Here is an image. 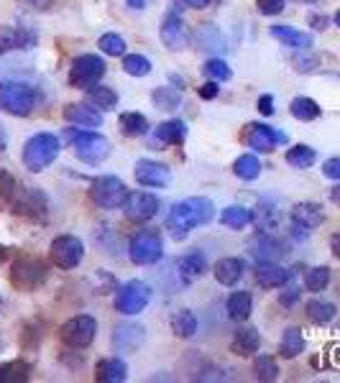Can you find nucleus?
Returning <instances> with one entry per match:
<instances>
[{
	"label": "nucleus",
	"mask_w": 340,
	"mask_h": 383,
	"mask_svg": "<svg viewBox=\"0 0 340 383\" xmlns=\"http://www.w3.org/2000/svg\"><path fill=\"white\" fill-rule=\"evenodd\" d=\"M180 87H159L154 92V102L159 105L161 110H174V108H180Z\"/></svg>",
	"instance_id": "nucleus-42"
},
{
	"label": "nucleus",
	"mask_w": 340,
	"mask_h": 383,
	"mask_svg": "<svg viewBox=\"0 0 340 383\" xmlns=\"http://www.w3.org/2000/svg\"><path fill=\"white\" fill-rule=\"evenodd\" d=\"M207 271V261L202 253H187L180 261V274L185 281H194Z\"/></svg>",
	"instance_id": "nucleus-31"
},
{
	"label": "nucleus",
	"mask_w": 340,
	"mask_h": 383,
	"mask_svg": "<svg viewBox=\"0 0 340 383\" xmlns=\"http://www.w3.org/2000/svg\"><path fill=\"white\" fill-rule=\"evenodd\" d=\"M33 44V33L23 28H11V26H0V54L13 49H28Z\"/></svg>",
	"instance_id": "nucleus-21"
},
{
	"label": "nucleus",
	"mask_w": 340,
	"mask_h": 383,
	"mask_svg": "<svg viewBox=\"0 0 340 383\" xmlns=\"http://www.w3.org/2000/svg\"><path fill=\"white\" fill-rule=\"evenodd\" d=\"M241 276H243V263L238 261V258H223V261L215 263V279H218V284H223V287L238 284Z\"/></svg>",
	"instance_id": "nucleus-27"
},
{
	"label": "nucleus",
	"mask_w": 340,
	"mask_h": 383,
	"mask_svg": "<svg viewBox=\"0 0 340 383\" xmlns=\"http://www.w3.org/2000/svg\"><path fill=\"white\" fill-rule=\"evenodd\" d=\"M251 220H253V215H251L246 207H238V204H233V207H225V210L220 212V223H223L225 228H231V230H243Z\"/></svg>",
	"instance_id": "nucleus-34"
},
{
	"label": "nucleus",
	"mask_w": 340,
	"mask_h": 383,
	"mask_svg": "<svg viewBox=\"0 0 340 383\" xmlns=\"http://www.w3.org/2000/svg\"><path fill=\"white\" fill-rule=\"evenodd\" d=\"M258 345H261V335H258L256 327H241V330L236 332V338H233L231 343V350L236 353V355H251V353L258 350Z\"/></svg>",
	"instance_id": "nucleus-23"
},
{
	"label": "nucleus",
	"mask_w": 340,
	"mask_h": 383,
	"mask_svg": "<svg viewBox=\"0 0 340 383\" xmlns=\"http://www.w3.org/2000/svg\"><path fill=\"white\" fill-rule=\"evenodd\" d=\"M136 182L141 187H169L172 182V172H169V166L159 164V161H151V159H141L136 164Z\"/></svg>",
	"instance_id": "nucleus-15"
},
{
	"label": "nucleus",
	"mask_w": 340,
	"mask_h": 383,
	"mask_svg": "<svg viewBox=\"0 0 340 383\" xmlns=\"http://www.w3.org/2000/svg\"><path fill=\"white\" fill-rule=\"evenodd\" d=\"M164 253V245H161V238L151 230H143L138 235H133L128 245V255L136 266H148V263H156Z\"/></svg>",
	"instance_id": "nucleus-12"
},
{
	"label": "nucleus",
	"mask_w": 340,
	"mask_h": 383,
	"mask_svg": "<svg viewBox=\"0 0 340 383\" xmlns=\"http://www.w3.org/2000/svg\"><path fill=\"white\" fill-rule=\"evenodd\" d=\"M6 148H8V135H6V128L0 126V156L6 153Z\"/></svg>",
	"instance_id": "nucleus-54"
},
{
	"label": "nucleus",
	"mask_w": 340,
	"mask_h": 383,
	"mask_svg": "<svg viewBox=\"0 0 340 383\" xmlns=\"http://www.w3.org/2000/svg\"><path fill=\"white\" fill-rule=\"evenodd\" d=\"M322 174L327 179H340V159H327L322 166Z\"/></svg>",
	"instance_id": "nucleus-49"
},
{
	"label": "nucleus",
	"mask_w": 340,
	"mask_h": 383,
	"mask_svg": "<svg viewBox=\"0 0 340 383\" xmlns=\"http://www.w3.org/2000/svg\"><path fill=\"white\" fill-rule=\"evenodd\" d=\"M333 253L340 258V230H338V233H335V235H333Z\"/></svg>",
	"instance_id": "nucleus-57"
},
{
	"label": "nucleus",
	"mask_w": 340,
	"mask_h": 383,
	"mask_svg": "<svg viewBox=\"0 0 340 383\" xmlns=\"http://www.w3.org/2000/svg\"><path fill=\"white\" fill-rule=\"evenodd\" d=\"M287 164L295 166V169H307V166L314 164V151L309 146H305V143L292 146L287 151Z\"/></svg>",
	"instance_id": "nucleus-39"
},
{
	"label": "nucleus",
	"mask_w": 340,
	"mask_h": 383,
	"mask_svg": "<svg viewBox=\"0 0 340 383\" xmlns=\"http://www.w3.org/2000/svg\"><path fill=\"white\" fill-rule=\"evenodd\" d=\"M289 271L282 266H276V261H266V263H258L256 268V281L261 284L263 289H279L284 287L289 281Z\"/></svg>",
	"instance_id": "nucleus-19"
},
{
	"label": "nucleus",
	"mask_w": 340,
	"mask_h": 383,
	"mask_svg": "<svg viewBox=\"0 0 340 383\" xmlns=\"http://www.w3.org/2000/svg\"><path fill=\"white\" fill-rule=\"evenodd\" d=\"M46 276H49V268L44 261L33 258V255H21L13 263V271H11V284L21 292H33L44 284Z\"/></svg>",
	"instance_id": "nucleus-5"
},
{
	"label": "nucleus",
	"mask_w": 340,
	"mask_h": 383,
	"mask_svg": "<svg viewBox=\"0 0 340 383\" xmlns=\"http://www.w3.org/2000/svg\"><path fill=\"white\" fill-rule=\"evenodd\" d=\"M297 299H300V292H297V289H287V294H282V296H279V304H282V306H292Z\"/></svg>",
	"instance_id": "nucleus-51"
},
{
	"label": "nucleus",
	"mask_w": 340,
	"mask_h": 383,
	"mask_svg": "<svg viewBox=\"0 0 340 383\" xmlns=\"http://www.w3.org/2000/svg\"><path fill=\"white\" fill-rule=\"evenodd\" d=\"M87 102L90 105H95V108L100 110H113L116 108V102H118V95H116V89L113 87H105V84H92L90 89H87Z\"/></svg>",
	"instance_id": "nucleus-33"
},
{
	"label": "nucleus",
	"mask_w": 340,
	"mask_h": 383,
	"mask_svg": "<svg viewBox=\"0 0 340 383\" xmlns=\"http://www.w3.org/2000/svg\"><path fill=\"white\" fill-rule=\"evenodd\" d=\"M307 317L312 319L314 325H327V322H333V317H335V304L312 299L307 304Z\"/></svg>",
	"instance_id": "nucleus-36"
},
{
	"label": "nucleus",
	"mask_w": 340,
	"mask_h": 383,
	"mask_svg": "<svg viewBox=\"0 0 340 383\" xmlns=\"http://www.w3.org/2000/svg\"><path fill=\"white\" fill-rule=\"evenodd\" d=\"M0 304H3V299H0Z\"/></svg>",
	"instance_id": "nucleus-61"
},
{
	"label": "nucleus",
	"mask_w": 340,
	"mask_h": 383,
	"mask_svg": "<svg viewBox=\"0 0 340 383\" xmlns=\"http://www.w3.org/2000/svg\"><path fill=\"white\" fill-rule=\"evenodd\" d=\"M28 378H31V363L26 360L0 363V383H26Z\"/></svg>",
	"instance_id": "nucleus-28"
},
{
	"label": "nucleus",
	"mask_w": 340,
	"mask_h": 383,
	"mask_svg": "<svg viewBox=\"0 0 340 383\" xmlns=\"http://www.w3.org/2000/svg\"><path fill=\"white\" fill-rule=\"evenodd\" d=\"M123 70L131 77H146L151 74V62L146 57H141V54H128L123 59Z\"/></svg>",
	"instance_id": "nucleus-40"
},
{
	"label": "nucleus",
	"mask_w": 340,
	"mask_h": 383,
	"mask_svg": "<svg viewBox=\"0 0 340 383\" xmlns=\"http://www.w3.org/2000/svg\"><path fill=\"white\" fill-rule=\"evenodd\" d=\"M292 115H295L297 121H314L317 115H320V105L309 97H295L292 100Z\"/></svg>",
	"instance_id": "nucleus-37"
},
{
	"label": "nucleus",
	"mask_w": 340,
	"mask_h": 383,
	"mask_svg": "<svg viewBox=\"0 0 340 383\" xmlns=\"http://www.w3.org/2000/svg\"><path fill=\"white\" fill-rule=\"evenodd\" d=\"M118 126H121L123 135H128V138H138V135L148 133V121L141 113H123L118 118Z\"/></svg>",
	"instance_id": "nucleus-30"
},
{
	"label": "nucleus",
	"mask_w": 340,
	"mask_h": 383,
	"mask_svg": "<svg viewBox=\"0 0 340 383\" xmlns=\"http://www.w3.org/2000/svg\"><path fill=\"white\" fill-rule=\"evenodd\" d=\"M251 255L256 258L258 263H266V261H276L279 255L284 253L282 250V243L274 240L271 235H266V233H261V235H256L253 240H251Z\"/></svg>",
	"instance_id": "nucleus-18"
},
{
	"label": "nucleus",
	"mask_w": 340,
	"mask_h": 383,
	"mask_svg": "<svg viewBox=\"0 0 340 383\" xmlns=\"http://www.w3.org/2000/svg\"><path fill=\"white\" fill-rule=\"evenodd\" d=\"M172 330L177 338H192L197 332V317H194L190 309H180V312L172 314Z\"/></svg>",
	"instance_id": "nucleus-32"
},
{
	"label": "nucleus",
	"mask_w": 340,
	"mask_h": 383,
	"mask_svg": "<svg viewBox=\"0 0 340 383\" xmlns=\"http://www.w3.org/2000/svg\"><path fill=\"white\" fill-rule=\"evenodd\" d=\"M309 23H312V28L322 31V28L327 26V18H325V16H317V13H312V16H309Z\"/></svg>",
	"instance_id": "nucleus-53"
},
{
	"label": "nucleus",
	"mask_w": 340,
	"mask_h": 383,
	"mask_svg": "<svg viewBox=\"0 0 340 383\" xmlns=\"http://www.w3.org/2000/svg\"><path fill=\"white\" fill-rule=\"evenodd\" d=\"M16 179L6 172V169H0V204H8L13 202V194H16Z\"/></svg>",
	"instance_id": "nucleus-45"
},
{
	"label": "nucleus",
	"mask_w": 340,
	"mask_h": 383,
	"mask_svg": "<svg viewBox=\"0 0 340 383\" xmlns=\"http://www.w3.org/2000/svg\"><path fill=\"white\" fill-rule=\"evenodd\" d=\"M97 322L90 314H79V317L67 319L65 325L59 327V340L67 345V348H75V350H84L87 345L95 340Z\"/></svg>",
	"instance_id": "nucleus-7"
},
{
	"label": "nucleus",
	"mask_w": 340,
	"mask_h": 383,
	"mask_svg": "<svg viewBox=\"0 0 340 383\" xmlns=\"http://www.w3.org/2000/svg\"><path fill=\"white\" fill-rule=\"evenodd\" d=\"M126 3H128L133 11H141V8H146V0H126Z\"/></svg>",
	"instance_id": "nucleus-56"
},
{
	"label": "nucleus",
	"mask_w": 340,
	"mask_h": 383,
	"mask_svg": "<svg viewBox=\"0 0 340 383\" xmlns=\"http://www.w3.org/2000/svg\"><path fill=\"white\" fill-rule=\"evenodd\" d=\"M276 220H279V215H276L274 207H269V204H258V215H256V223L261 225L263 230H271L276 228Z\"/></svg>",
	"instance_id": "nucleus-46"
},
{
	"label": "nucleus",
	"mask_w": 340,
	"mask_h": 383,
	"mask_svg": "<svg viewBox=\"0 0 340 383\" xmlns=\"http://www.w3.org/2000/svg\"><path fill=\"white\" fill-rule=\"evenodd\" d=\"M295 64H297V70L300 72H309V70H314V64H317V59H302V57H295Z\"/></svg>",
	"instance_id": "nucleus-52"
},
{
	"label": "nucleus",
	"mask_w": 340,
	"mask_h": 383,
	"mask_svg": "<svg viewBox=\"0 0 340 383\" xmlns=\"http://www.w3.org/2000/svg\"><path fill=\"white\" fill-rule=\"evenodd\" d=\"M65 138L72 143L77 159L84 161V164H100L110 156V143L108 138H103L100 133H87V131H67Z\"/></svg>",
	"instance_id": "nucleus-4"
},
{
	"label": "nucleus",
	"mask_w": 340,
	"mask_h": 383,
	"mask_svg": "<svg viewBox=\"0 0 340 383\" xmlns=\"http://www.w3.org/2000/svg\"><path fill=\"white\" fill-rule=\"evenodd\" d=\"M233 174L238 179H243V182H253V179L261 174V164H258L256 156H251V153H243L241 159L233 164Z\"/></svg>",
	"instance_id": "nucleus-35"
},
{
	"label": "nucleus",
	"mask_w": 340,
	"mask_h": 383,
	"mask_svg": "<svg viewBox=\"0 0 340 383\" xmlns=\"http://www.w3.org/2000/svg\"><path fill=\"white\" fill-rule=\"evenodd\" d=\"M197 92H199V97H202V100H215V97H218V92H220V87H218V82H215V79H210V82L202 84Z\"/></svg>",
	"instance_id": "nucleus-48"
},
{
	"label": "nucleus",
	"mask_w": 340,
	"mask_h": 383,
	"mask_svg": "<svg viewBox=\"0 0 340 383\" xmlns=\"http://www.w3.org/2000/svg\"><path fill=\"white\" fill-rule=\"evenodd\" d=\"M271 36L279 38L284 46H292V49H305L307 51L312 46V33L297 31L292 26H274L271 28Z\"/></svg>",
	"instance_id": "nucleus-24"
},
{
	"label": "nucleus",
	"mask_w": 340,
	"mask_h": 383,
	"mask_svg": "<svg viewBox=\"0 0 340 383\" xmlns=\"http://www.w3.org/2000/svg\"><path fill=\"white\" fill-rule=\"evenodd\" d=\"M292 220H295V225H300V228L314 230L325 223V212H322V207L317 202H300L295 204V210H292Z\"/></svg>",
	"instance_id": "nucleus-17"
},
{
	"label": "nucleus",
	"mask_w": 340,
	"mask_h": 383,
	"mask_svg": "<svg viewBox=\"0 0 340 383\" xmlns=\"http://www.w3.org/2000/svg\"><path fill=\"white\" fill-rule=\"evenodd\" d=\"M335 26H340V11L335 13Z\"/></svg>",
	"instance_id": "nucleus-60"
},
{
	"label": "nucleus",
	"mask_w": 340,
	"mask_h": 383,
	"mask_svg": "<svg viewBox=\"0 0 340 383\" xmlns=\"http://www.w3.org/2000/svg\"><path fill=\"white\" fill-rule=\"evenodd\" d=\"M185 3H187L190 8H207V6L212 3V0H185Z\"/></svg>",
	"instance_id": "nucleus-55"
},
{
	"label": "nucleus",
	"mask_w": 340,
	"mask_h": 383,
	"mask_svg": "<svg viewBox=\"0 0 340 383\" xmlns=\"http://www.w3.org/2000/svg\"><path fill=\"white\" fill-rule=\"evenodd\" d=\"M225 309H228V317L231 319L246 322V319L251 317V312H253V299H251L248 292H236V294H231V299H228Z\"/></svg>",
	"instance_id": "nucleus-26"
},
{
	"label": "nucleus",
	"mask_w": 340,
	"mask_h": 383,
	"mask_svg": "<svg viewBox=\"0 0 340 383\" xmlns=\"http://www.w3.org/2000/svg\"><path fill=\"white\" fill-rule=\"evenodd\" d=\"M258 113H261V115H274V97H271V95L258 97Z\"/></svg>",
	"instance_id": "nucleus-50"
},
{
	"label": "nucleus",
	"mask_w": 340,
	"mask_h": 383,
	"mask_svg": "<svg viewBox=\"0 0 340 383\" xmlns=\"http://www.w3.org/2000/svg\"><path fill=\"white\" fill-rule=\"evenodd\" d=\"M161 41L169 51H182L190 44V31H187L185 21L177 13H167V18L161 23Z\"/></svg>",
	"instance_id": "nucleus-16"
},
{
	"label": "nucleus",
	"mask_w": 340,
	"mask_h": 383,
	"mask_svg": "<svg viewBox=\"0 0 340 383\" xmlns=\"http://www.w3.org/2000/svg\"><path fill=\"white\" fill-rule=\"evenodd\" d=\"M256 6L263 16H276V13H282L287 8V0H256Z\"/></svg>",
	"instance_id": "nucleus-47"
},
{
	"label": "nucleus",
	"mask_w": 340,
	"mask_h": 383,
	"mask_svg": "<svg viewBox=\"0 0 340 383\" xmlns=\"http://www.w3.org/2000/svg\"><path fill=\"white\" fill-rule=\"evenodd\" d=\"M330 199H333L335 204H340V184H338V187H333V189H330Z\"/></svg>",
	"instance_id": "nucleus-58"
},
{
	"label": "nucleus",
	"mask_w": 340,
	"mask_h": 383,
	"mask_svg": "<svg viewBox=\"0 0 340 383\" xmlns=\"http://www.w3.org/2000/svg\"><path fill=\"white\" fill-rule=\"evenodd\" d=\"M95 378L103 383H121L128 378V365L121 357H105L95 365Z\"/></svg>",
	"instance_id": "nucleus-20"
},
{
	"label": "nucleus",
	"mask_w": 340,
	"mask_h": 383,
	"mask_svg": "<svg viewBox=\"0 0 340 383\" xmlns=\"http://www.w3.org/2000/svg\"><path fill=\"white\" fill-rule=\"evenodd\" d=\"M202 72H205L210 79H215V82H228V79L233 77L231 67H228L223 59H210V62L202 67Z\"/></svg>",
	"instance_id": "nucleus-43"
},
{
	"label": "nucleus",
	"mask_w": 340,
	"mask_h": 383,
	"mask_svg": "<svg viewBox=\"0 0 340 383\" xmlns=\"http://www.w3.org/2000/svg\"><path fill=\"white\" fill-rule=\"evenodd\" d=\"M13 212L21 217H28L33 223L46 220V197L33 187H21L13 194Z\"/></svg>",
	"instance_id": "nucleus-13"
},
{
	"label": "nucleus",
	"mask_w": 340,
	"mask_h": 383,
	"mask_svg": "<svg viewBox=\"0 0 340 383\" xmlns=\"http://www.w3.org/2000/svg\"><path fill=\"white\" fill-rule=\"evenodd\" d=\"M253 373H256L258 381H276L279 378V365H276V360L271 355H258L256 360H253Z\"/></svg>",
	"instance_id": "nucleus-38"
},
{
	"label": "nucleus",
	"mask_w": 340,
	"mask_h": 383,
	"mask_svg": "<svg viewBox=\"0 0 340 383\" xmlns=\"http://www.w3.org/2000/svg\"><path fill=\"white\" fill-rule=\"evenodd\" d=\"M90 197L103 210H121L128 199V187L118 177H97L90 187Z\"/></svg>",
	"instance_id": "nucleus-6"
},
{
	"label": "nucleus",
	"mask_w": 340,
	"mask_h": 383,
	"mask_svg": "<svg viewBox=\"0 0 340 383\" xmlns=\"http://www.w3.org/2000/svg\"><path fill=\"white\" fill-rule=\"evenodd\" d=\"M33 105H36V89L26 82L11 79V82L0 84V110L16 118H26L31 115Z\"/></svg>",
	"instance_id": "nucleus-3"
},
{
	"label": "nucleus",
	"mask_w": 340,
	"mask_h": 383,
	"mask_svg": "<svg viewBox=\"0 0 340 383\" xmlns=\"http://www.w3.org/2000/svg\"><path fill=\"white\" fill-rule=\"evenodd\" d=\"M246 146H251L253 151H261V153H269L274 151L279 143H287V133L282 131H274L271 126H263V123H248L243 128V133H241Z\"/></svg>",
	"instance_id": "nucleus-11"
},
{
	"label": "nucleus",
	"mask_w": 340,
	"mask_h": 383,
	"mask_svg": "<svg viewBox=\"0 0 340 383\" xmlns=\"http://www.w3.org/2000/svg\"><path fill=\"white\" fill-rule=\"evenodd\" d=\"M105 62L97 54H82L72 62V70H70V84L72 87H92L103 79L105 74Z\"/></svg>",
	"instance_id": "nucleus-8"
},
{
	"label": "nucleus",
	"mask_w": 340,
	"mask_h": 383,
	"mask_svg": "<svg viewBox=\"0 0 340 383\" xmlns=\"http://www.w3.org/2000/svg\"><path fill=\"white\" fill-rule=\"evenodd\" d=\"M49 255H52V263L59 268H77L84 258V245L79 238L75 235H59L52 240V248H49Z\"/></svg>",
	"instance_id": "nucleus-10"
},
{
	"label": "nucleus",
	"mask_w": 340,
	"mask_h": 383,
	"mask_svg": "<svg viewBox=\"0 0 340 383\" xmlns=\"http://www.w3.org/2000/svg\"><path fill=\"white\" fill-rule=\"evenodd\" d=\"M65 118L70 123H75V126H79V128H97L100 123H103V115H100V110L90 108V105H67Z\"/></svg>",
	"instance_id": "nucleus-22"
},
{
	"label": "nucleus",
	"mask_w": 340,
	"mask_h": 383,
	"mask_svg": "<svg viewBox=\"0 0 340 383\" xmlns=\"http://www.w3.org/2000/svg\"><path fill=\"white\" fill-rule=\"evenodd\" d=\"M123 212H126L131 223H146L159 212V199L154 194H148V192H133L123 204Z\"/></svg>",
	"instance_id": "nucleus-14"
},
{
	"label": "nucleus",
	"mask_w": 340,
	"mask_h": 383,
	"mask_svg": "<svg viewBox=\"0 0 340 383\" xmlns=\"http://www.w3.org/2000/svg\"><path fill=\"white\" fill-rule=\"evenodd\" d=\"M302 350H305V338H302V332L297 330V327H287L282 335V343H279V355L292 360V357H297Z\"/></svg>",
	"instance_id": "nucleus-29"
},
{
	"label": "nucleus",
	"mask_w": 340,
	"mask_h": 383,
	"mask_svg": "<svg viewBox=\"0 0 340 383\" xmlns=\"http://www.w3.org/2000/svg\"><path fill=\"white\" fill-rule=\"evenodd\" d=\"M62 151V143L54 133H36L23 146V164L28 172H44L46 166L54 164V159Z\"/></svg>",
	"instance_id": "nucleus-2"
},
{
	"label": "nucleus",
	"mask_w": 340,
	"mask_h": 383,
	"mask_svg": "<svg viewBox=\"0 0 340 383\" xmlns=\"http://www.w3.org/2000/svg\"><path fill=\"white\" fill-rule=\"evenodd\" d=\"M185 138H187V126L182 121H167L154 131V143H161V146H167V143L180 146V143H185Z\"/></svg>",
	"instance_id": "nucleus-25"
},
{
	"label": "nucleus",
	"mask_w": 340,
	"mask_h": 383,
	"mask_svg": "<svg viewBox=\"0 0 340 383\" xmlns=\"http://www.w3.org/2000/svg\"><path fill=\"white\" fill-rule=\"evenodd\" d=\"M6 261H8V248L6 245H0V266H3Z\"/></svg>",
	"instance_id": "nucleus-59"
},
{
	"label": "nucleus",
	"mask_w": 340,
	"mask_h": 383,
	"mask_svg": "<svg viewBox=\"0 0 340 383\" xmlns=\"http://www.w3.org/2000/svg\"><path fill=\"white\" fill-rule=\"evenodd\" d=\"M215 217V204L207 197H190L182 202H174L167 217V230L172 233L174 240H185L190 230L207 225Z\"/></svg>",
	"instance_id": "nucleus-1"
},
{
	"label": "nucleus",
	"mask_w": 340,
	"mask_h": 383,
	"mask_svg": "<svg viewBox=\"0 0 340 383\" xmlns=\"http://www.w3.org/2000/svg\"><path fill=\"white\" fill-rule=\"evenodd\" d=\"M100 51L103 54H108V57H121L123 51H126V41H123V36H118V33H105V36H100Z\"/></svg>",
	"instance_id": "nucleus-44"
},
{
	"label": "nucleus",
	"mask_w": 340,
	"mask_h": 383,
	"mask_svg": "<svg viewBox=\"0 0 340 383\" xmlns=\"http://www.w3.org/2000/svg\"><path fill=\"white\" fill-rule=\"evenodd\" d=\"M148 301H151V289L146 284H141V281H128L116 294V309L121 314H128V317L143 312Z\"/></svg>",
	"instance_id": "nucleus-9"
},
{
	"label": "nucleus",
	"mask_w": 340,
	"mask_h": 383,
	"mask_svg": "<svg viewBox=\"0 0 340 383\" xmlns=\"http://www.w3.org/2000/svg\"><path fill=\"white\" fill-rule=\"evenodd\" d=\"M327 284H330V268L327 266L312 268V271H307V276H305V287H307V292H322Z\"/></svg>",
	"instance_id": "nucleus-41"
}]
</instances>
